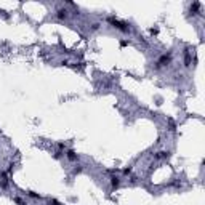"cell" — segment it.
<instances>
[{
	"mask_svg": "<svg viewBox=\"0 0 205 205\" xmlns=\"http://www.w3.org/2000/svg\"><path fill=\"white\" fill-rule=\"evenodd\" d=\"M170 61H172V51L163 53V54H160V56L157 58L154 67H156V69H162V67H167V66L170 64Z\"/></svg>",
	"mask_w": 205,
	"mask_h": 205,
	"instance_id": "obj_1",
	"label": "cell"
},
{
	"mask_svg": "<svg viewBox=\"0 0 205 205\" xmlns=\"http://www.w3.org/2000/svg\"><path fill=\"white\" fill-rule=\"evenodd\" d=\"M54 18L61 19V21H66L67 18H69V11H67L64 7H61V8H58L56 11H54Z\"/></svg>",
	"mask_w": 205,
	"mask_h": 205,
	"instance_id": "obj_2",
	"label": "cell"
},
{
	"mask_svg": "<svg viewBox=\"0 0 205 205\" xmlns=\"http://www.w3.org/2000/svg\"><path fill=\"white\" fill-rule=\"evenodd\" d=\"M119 184H120V178H119V176H112V178H111V186L112 187H119Z\"/></svg>",
	"mask_w": 205,
	"mask_h": 205,
	"instance_id": "obj_3",
	"label": "cell"
},
{
	"mask_svg": "<svg viewBox=\"0 0 205 205\" xmlns=\"http://www.w3.org/2000/svg\"><path fill=\"white\" fill-rule=\"evenodd\" d=\"M154 157H156V159H165V157H168V152L162 151V152H157V154H156Z\"/></svg>",
	"mask_w": 205,
	"mask_h": 205,
	"instance_id": "obj_4",
	"label": "cell"
},
{
	"mask_svg": "<svg viewBox=\"0 0 205 205\" xmlns=\"http://www.w3.org/2000/svg\"><path fill=\"white\" fill-rule=\"evenodd\" d=\"M66 157L69 159V160H77V156H75L72 151H69V152H67V154H66Z\"/></svg>",
	"mask_w": 205,
	"mask_h": 205,
	"instance_id": "obj_5",
	"label": "cell"
},
{
	"mask_svg": "<svg viewBox=\"0 0 205 205\" xmlns=\"http://www.w3.org/2000/svg\"><path fill=\"white\" fill-rule=\"evenodd\" d=\"M15 202H16L18 205H27V202H26V200H23L21 197H15Z\"/></svg>",
	"mask_w": 205,
	"mask_h": 205,
	"instance_id": "obj_6",
	"label": "cell"
}]
</instances>
